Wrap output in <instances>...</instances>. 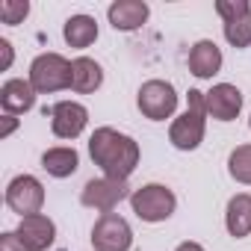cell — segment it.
<instances>
[{
  "instance_id": "obj_1",
  "label": "cell",
  "mask_w": 251,
  "mask_h": 251,
  "mask_svg": "<svg viewBox=\"0 0 251 251\" xmlns=\"http://www.w3.org/2000/svg\"><path fill=\"white\" fill-rule=\"evenodd\" d=\"M89 154L103 177L127 180L139 166V145L127 133H118L112 127H98L89 139Z\"/></svg>"
},
{
  "instance_id": "obj_2",
  "label": "cell",
  "mask_w": 251,
  "mask_h": 251,
  "mask_svg": "<svg viewBox=\"0 0 251 251\" xmlns=\"http://www.w3.org/2000/svg\"><path fill=\"white\" fill-rule=\"evenodd\" d=\"M204 115H207V92H198V89H189V109L172 121L169 127V139L177 151H195L201 142H204Z\"/></svg>"
},
{
  "instance_id": "obj_3",
  "label": "cell",
  "mask_w": 251,
  "mask_h": 251,
  "mask_svg": "<svg viewBox=\"0 0 251 251\" xmlns=\"http://www.w3.org/2000/svg\"><path fill=\"white\" fill-rule=\"evenodd\" d=\"M130 207L142 222H166L175 213L177 198H175V192L169 186L148 183V186H139V189L130 192Z\"/></svg>"
},
{
  "instance_id": "obj_4",
  "label": "cell",
  "mask_w": 251,
  "mask_h": 251,
  "mask_svg": "<svg viewBox=\"0 0 251 251\" xmlns=\"http://www.w3.org/2000/svg\"><path fill=\"white\" fill-rule=\"evenodd\" d=\"M30 86L39 95H50L71 86V62L59 53H42L30 65Z\"/></svg>"
},
{
  "instance_id": "obj_5",
  "label": "cell",
  "mask_w": 251,
  "mask_h": 251,
  "mask_svg": "<svg viewBox=\"0 0 251 251\" xmlns=\"http://www.w3.org/2000/svg\"><path fill=\"white\" fill-rule=\"evenodd\" d=\"M136 103H139V109H142L145 118H151V121H166V118L177 109V92H175V86L166 83V80H148V83H142Z\"/></svg>"
},
{
  "instance_id": "obj_6",
  "label": "cell",
  "mask_w": 251,
  "mask_h": 251,
  "mask_svg": "<svg viewBox=\"0 0 251 251\" xmlns=\"http://www.w3.org/2000/svg\"><path fill=\"white\" fill-rule=\"evenodd\" d=\"M92 245L95 251H130L133 230L115 213H103L92 227Z\"/></svg>"
},
{
  "instance_id": "obj_7",
  "label": "cell",
  "mask_w": 251,
  "mask_h": 251,
  "mask_svg": "<svg viewBox=\"0 0 251 251\" xmlns=\"http://www.w3.org/2000/svg\"><path fill=\"white\" fill-rule=\"evenodd\" d=\"M45 204V186L33 177V175H18L15 180H9L6 186V207L12 213L24 216H36Z\"/></svg>"
},
{
  "instance_id": "obj_8",
  "label": "cell",
  "mask_w": 251,
  "mask_h": 251,
  "mask_svg": "<svg viewBox=\"0 0 251 251\" xmlns=\"http://www.w3.org/2000/svg\"><path fill=\"white\" fill-rule=\"evenodd\" d=\"M124 198H127V180H115V177L89 180L83 186V192H80V204L92 207V210H100V213H109Z\"/></svg>"
},
{
  "instance_id": "obj_9",
  "label": "cell",
  "mask_w": 251,
  "mask_h": 251,
  "mask_svg": "<svg viewBox=\"0 0 251 251\" xmlns=\"http://www.w3.org/2000/svg\"><path fill=\"white\" fill-rule=\"evenodd\" d=\"M89 124V112L83 103H74V100H59L53 109H50V127H53V136L59 139H77Z\"/></svg>"
},
{
  "instance_id": "obj_10",
  "label": "cell",
  "mask_w": 251,
  "mask_h": 251,
  "mask_svg": "<svg viewBox=\"0 0 251 251\" xmlns=\"http://www.w3.org/2000/svg\"><path fill=\"white\" fill-rule=\"evenodd\" d=\"M15 233L21 236V242H24L30 251H48V248L53 245V236H56V225H53L48 216L36 213V216H24Z\"/></svg>"
},
{
  "instance_id": "obj_11",
  "label": "cell",
  "mask_w": 251,
  "mask_h": 251,
  "mask_svg": "<svg viewBox=\"0 0 251 251\" xmlns=\"http://www.w3.org/2000/svg\"><path fill=\"white\" fill-rule=\"evenodd\" d=\"M242 109V92L230 83H219L207 92V112L216 121H233Z\"/></svg>"
},
{
  "instance_id": "obj_12",
  "label": "cell",
  "mask_w": 251,
  "mask_h": 251,
  "mask_svg": "<svg viewBox=\"0 0 251 251\" xmlns=\"http://www.w3.org/2000/svg\"><path fill=\"white\" fill-rule=\"evenodd\" d=\"M148 3L142 0H115V3L106 9V18L115 30L121 33H130V30H139L145 21H148Z\"/></svg>"
},
{
  "instance_id": "obj_13",
  "label": "cell",
  "mask_w": 251,
  "mask_h": 251,
  "mask_svg": "<svg viewBox=\"0 0 251 251\" xmlns=\"http://www.w3.org/2000/svg\"><path fill=\"white\" fill-rule=\"evenodd\" d=\"M33 103H36V89L30 86V80H6L0 89V106L6 109V115L30 112Z\"/></svg>"
},
{
  "instance_id": "obj_14",
  "label": "cell",
  "mask_w": 251,
  "mask_h": 251,
  "mask_svg": "<svg viewBox=\"0 0 251 251\" xmlns=\"http://www.w3.org/2000/svg\"><path fill=\"white\" fill-rule=\"evenodd\" d=\"M219 68H222V50H219V45L210 42V39H201V42L189 50V71H192L195 77L207 80V77L219 74Z\"/></svg>"
},
{
  "instance_id": "obj_15",
  "label": "cell",
  "mask_w": 251,
  "mask_h": 251,
  "mask_svg": "<svg viewBox=\"0 0 251 251\" xmlns=\"http://www.w3.org/2000/svg\"><path fill=\"white\" fill-rule=\"evenodd\" d=\"M225 225H227V233L242 239L251 233V195L239 192L227 201V213H225Z\"/></svg>"
},
{
  "instance_id": "obj_16",
  "label": "cell",
  "mask_w": 251,
  "mask_h": 251,
  "mask_svg": "<svg viewBox=\"0 0 251 251\" xmlns=\"http://www.w3.org/2000/svg\"><path fill=\"white\" fill-rule=\"evenodd\" d=\"M100 83H103V71H100V65H98L95 59L77 56V59L71 62V89H74V92L89 95V92H95Z\"/></svg>"
},
{
  "instance_id": "obj_17",
  "label": "cell",
  "mask_w": 251,
  "mask_h": 251,
  "mask_svg": "<svg viewBox=\"0 0 251 251\" xmlns=\"http://www.w3.org/2000/svg\"><path fill=\"white\" fill-rule=\"evenodd\" d=\"M62 36H65V42L71 48L83 50V48H89L98 39V21L92 15H71L65 21V27H62Z\"/></svg>"
},
{
  "instance_id": "obj_18",
  "label": "cell",
  "mask_w": 251,
  "mask_h": 251,
  "mask_svg": "<svg viewBox=\"0 0 251 251\" xmlns=\"http://www.w3.org/2000/svg\"><path fill=\"white\" fill-rule=\"evenodd\" d=\"M80 166V157L74 148H48L42 154V169L50 177H71Z\"/></svg>"
},
{
  "instance_id": "obj_19",
  "label": "cell",
  "mask_w": 251,
  "mask_h": 251,
  "mask_svg": "<svg viewBox=\"0 0 251 251\" xmlns=\"http://www.w3.org/2000/svg\"><path fill=\"white\" fill-rule=\"evenodd\" d=\"M227 172L239 183H251V145H239L227 157Z\"/></svg>"
},
{
  "instance_id": "obj_20",
  "label": "cell",
  "mask_w": 251,
  "mask_h": 251,
  "mask_svg": "<svg viewBox=\"0 0 251 251\" xmlns=\"http://www.w3.org/2000/svg\"><path fill=\"white\" fill-rule=\"evenodd\" d=\"M225 39L233 48H248L251 45V12L236 18V21H227L225 24Z\"/></svg>"
},
{
  "instance_id": "obj_21",
  "label": "cell",
  "mask_w": 251,
  "mask_h": 251,
  "mask_svg": "<svg viewBox=\"0 0 251 251\" xmlns=\"http://www.w3.org/2000/svg\"><path fill=\"white\" fill-rule=\"evenodd\" d=\"M27 15H30V3H27V0H3V3H0V21L9 24V27L21 24Z\"/></svg>"
},
{
  "instance_id": "obj_22",
  "label": "cell",
  "mask_w": 251,
  "mask_h": 251,
  "mask_svg": "<svg viewBox=\"0 0 251 251\" xmlns=\"http://www.w3.org/2000/svg\"><path fill=\"white\" fill-rule=\"evenodd\" d=\"M216 12H219V15L225 18V24H227V21H236V18L248 15L251 6H248V0H219V3H216Z\"/></svg>"
},
{
  "instance_id": "obj_23",
  "label": "cell",
  "mask_w": 251,
  "mask_h": 251,
  "mask_svg": "<svg viewBox=\"0 0 251 251\" xmlns=\"http://www.w3.org/2000/svg\"><path fill=\"white\" fill-rule=\"evenodd\" d=\"M0 251H30V248L21 242L18 233H3L0 236Z\"/></svg>"
},
{
  "instance_id": "obj_24",
  "label": "cell",
  "mask_w": 251,
  "mask_h": 251,
  "mask_svg": "<svg viewBox=\"0 0 251 251\" xmlns=\"http://www.w3.org/2000/svg\"><path fill=\"white\" fill-rule=\"evenodd\" d=\"M0 53H3V68H9L12 65V45L6 39H0Z\"/></svg>"
},
{
  "instance_id": "obj_25",
  "label": "cell",
  "mask_w": 251,
  "mask_h": 251,
  "mask_svg": "<svg viewBox=\"0 0 251 251\" xmlns=\"http://www.w3.org/2000/svg\"><path fill=\"white\" fill-rule=\"evenodd\" d=\"M15 127H18V118H15V115H6V118H3V130H0V136L6 139V136L15 130Z\"/></svg>"
},
{
  "instance_id": "obj_26",
  "label": "cell",
  "mask_w": 251,
  "mask_h": 251,
  "mask_svg": "<svg viewBox=\"0 0 251 251\" xmlns=\"http://www.w3.org/2000/svg\"><path fill=\"white\" fill-rule=\"evenodd\" d=\"M175 251H204V248H201L198 242H180V245H177Z\"/></svg>"
},
{
  "instance_id": "obj_27",
  "label": "cell",
  "mask_w": 251,
  "mask_h": 251,
  "mask_svg": "<svg viewBox=\"0 0 251 251\" xmlns=\"http://www.w3.org/2000/svg\"><path fill=\"white\" fill-rule=\"evenodd\" d=\"M248 127H251V118H248Z\"/></svg>"
}]
</instances>
